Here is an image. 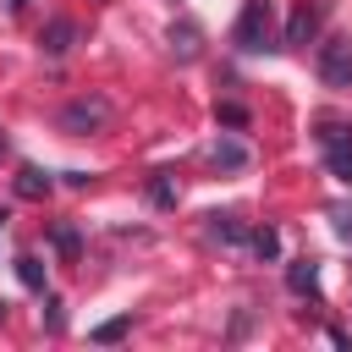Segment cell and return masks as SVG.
<instances>
[{
	"label": "cell",
	"mask_w": 352,
	"mask_h": 352,
	"mask_svg": "<svg viewBox=\"0 0 352 352\" xmlns=\"http://www.w3.org/2000/svg\"><path fill=\"white\" fill-rule=\"evenodd\" d=\"M231 38H236V50H264V44H275V6H270V0H242V16H236V28H231Z\"/></svg>",
	"instance_id": "cell-1"
},
{
	"label": "cell",
	"mask_w": 352,
	"mask_h": 352,
	"mask_svg": "<svg viewBox=\"0 0 352 352\" xmlns=\"http://www.w3.org/2000/svg\"><path fill=\"white\" fill-rule=\"evenodd\" d=\"M319 143H324V165L336 182H352V121H319Z\"/></svg>",
	"instance_id": "cell-2"
},
{
	"label": "cell",
	"mask_w": 352,
	"mask_h": 352,
	"mask_svg": "<svg viewBox=\"0 0 352 352\" xmlns=\"http://www.w3.org/2000/svg\"><path fill=\"white\" fill-rule=\"evenodd\" d=\"M319 77H324V88H352V38L346 33H330L319 44Z\"/></svg>",
	"instance_id": "cell-3"
},
{
	"label": "cell",
	"mask_w": 352,
	"mask_h": 352,
	"mask_svg": "<svg viewBox=\"0 0 352 352\" xmlns=\"http://www.w3.org/2000/svg\"><path fill=\"white\" fill-rule=\"evenodd\" d=\"M104 121H110V99H99V94H82V99H72V104L60 110V126L77 132V138H82V132H99Z\"/></svg>",
	"instance_id": "cell-4"
},
{
	"label": "cell",
	"mask_w": 352,
	"mask_h": 352,
	"mask_svg": "<svg viewBox=\"0 0 352 352\" xmlns=\"http://www.w3.org/2000/svg\"><path fill=\"white\" fill-rule=\"evenodd\" d=\"M319 16H324V6H319V0H297V11H292V22H286L280 44H286V50H302V44L319 33Z\"/></svg>",
	"instance_id": "cell-5"
},
{
	"label": "cell",
	"mask_w": 352,
	"mask_h": 352,
	"mask_svg": "<svg viewBox=\"0 0 352 352\" xmlns=\"http://www.w3.org/2000/svg\"><path fill=\"white\" fill-rule=\"evenodd\" d=\"M286 286H292L297 297H319V264H314V258H292V264H286Z\"/></svg>",
	"instance_id": "cell-6"
},
{
	"label": "cell",
	"mask_w": 352,
	"mask_h": 352,
	"mask_svg": "<svg viewBox=\"0 0 352 352\" xmlns=\"http://www.w3.org/2000/svg\"><path fill=\"white\" fill-rule=\"evenodd\" d=\"M72 38H77V28H72L66 16H55V22L44 28V50H50V55H66V50H72Z\"/></svg>",
	"instance_id": "cell-7"
},
{
	"label": "cell",
	"mask_w": 352,
	"mask_h": 352,
	"mask_svg": "<svg viewBox=\"0 0 352 352\" xmlns=\"http://www.w3.org/2000/svg\"><path fill=\"white\" fill-rule=\"evenodd\" d=\"M16 192H22V198H44V192H50V176H44L38 165H22V170H16Z\"/></svg>",
	"instance_id": "cell-8"
},
{
	"label": "cell",
	"mask_w": 352,
	"mask_h": 352,
	"mask_svg": "<svg viewBox=\"0 0 352 352\" xmlns=\"http://www.w3.org/2000/svg\"><path fill=\"white\" fill-rule=\"evenodd\" d=\"M209 231H214L220 242H248V231H242L236 214H209Z\"/></svg>",
	"instance_id": "cell-9"
},
{
	"label": "cell",
	"mask_w": 352,
	"mask_h": 352,
	"mask_svg": "<svg viewBox=\"0 0 352 352\" xmlns=\"http://www.w3.org/2000/svg\"><path fill=\"white\" fill-rule=\"evenodd\" d=\"M50 242H55V253H60V258H77V253H82L77 226H55V231H50Z\"/></svg>",
	"instance_id": "cell-10"
},
{
	"label": "cell",
	"mask_w": 352,
	"mask_h": 352,
	"mask_svg": "<svg viewBox=\"0 0 352 352\" xmlns=\"http://www.w3.org/2000/svg\"><path fill=\"white\" fill-rule=\"evenodd\" d=\"M16 280H22L28 292H44V264H38L33 253H22V258H16Z\"/></svg>",
	"instance_id": "cell-11"
},
{
	"label": "cell",
	"mask_w": 352,
	"mask_h": 352,
	"mask_svg": "<svg viewBox=\"0 0 352 352\" xmlns=\"http://www.w3.org/2000/svg\"><path fill=\"white\" fill-rule=\"evenodd\" d=\"M170 44H176V55H182V60H192V55H198V28H192V22L170 28Z\"/></svg>",
	"instance_id": "cell-12"
},
{
	"label": "cell",
	"mask_w": 352,
	"mask_h": 352,
	"mask_svg": "<svg viewBox=\"0 0 352 352\" xmlns=\"http://www.w3.org/2000/svg\"><path fill=\"white\" fill-rule=\"evenodd\" d=\"M248 242H253V253H258V258H275V253H280V236H275V226H258V231H248Z\"/></svg>",
	"instance_id": "cell-13"
},
{
	"label": "cell",
	"mask_w": 352,
	"mask_h": 352,
	"mask_svg": "<svg viewBox=\"0 0 352 352\" xmlns=\"http://www.w3.org/2000/svg\"><path fill=\"white\" fill-rule=\"evenodd\" d=\"M126 330H132V319H104V324L94 330V341H104V346H110V341H121Z\"/></svg>",
	"instance_id": "cell-14"
},
{
	"label": "cell",
	"mask_w": 352,
	"mask_h": 352,
	"mask_svg": "<svg viewBox=\"0 0 352 352\" xmlns=\"http://www.w3.org/2000/svg\"><path fill=\"white\" fill-rule=\"evenodd\" d=\"M214 160H220L226 170H236V165L248 160V148H242V143H220V148H214Z\"/></svg>",
	"instance_id": "cell-15"
},
{
	"label": "cell",
	"mask_w": 352,
	"mask_h": 352,
	"mask_svg": "<svg viewBox=\"0 0 352 352\" xmlns=\"http://www.w3.org/2000/svg\"><path fill=\"white\" fill-rule=\"evenodd\" d=\"M148 198H154L160 209H170V204H176V187H170L165 176H154V182H148Z\"/></svg>",
	"instance_id": "cell-16"
},
{
	"label": "cell",
	"mask_w": 352,
	"mask_h": 352,
	"mask_svg": "<svg viewBox=\"0 0 352 352\" xmlns=\"http://www.w3.org/2000/svg\"><path fill=\"white\" fill-rule=\"evenodd\" d=\"M330 220H336V236L352 242V209H330Z\"/></svg>",
	"instance_id": "cell-17"
},
{
	"label": "cell",
	"mask_w": 352,
	"mask_h": 352,
	"mask_svg": "<svg viewBox=\"0 0 352 352\" xmlns=\"http://www.w3.org/2000/svg\"><path fill=\"white\" fill-rule=\"evenodd\" d=\"M220 121H226V126H248V110H242V104H220Z\"/></svg>",
	"instance_id": "cell-18"
},
{
	"label": "cell",
	"mask_w": 352,
	"mask_h": 352,
	"mask_svg": "<svg viewBox=\"0 0 352 352\" xmlns=\"http://www.w3.org/2000/svg\"><path fill=\"white\" fill-rule=\"evenodd\" d=\"M6 6H11V11H22V6H28V0H6Z\"/></svg>",
	"instance_id": "cell-19"
},
{
	"label": "cell",
	"mask_w": 352,
	"mask_h": 352,
	"mask_svg": "<svg viewBox=\"0 0 352 352\" xmlns=\"http://www.w3.org/2000/svg\"><path fill=\"white\" fill-rule=\"evenodd\" d=\"M0 160H6V138H0Z\"/></svg>",
	"instance_id": "cell-20"
},
{
	"label": "cell",
	"mask_w": 352,
	"mask_h": 352,
	"mask_svg": "<svg viewBox=\"0 0 352 352\" xmlns=\"http://www.w3.org/2000/svg\"><path fill=\"white\" fill-rule=\"evenodd\" d=\"M0 319H6V302H0Z\"/></svg>",
	"instance_id": "cell-21"
},
{
	"label": "cell",
	"mask_w": 352,
	"mask_h": 352,
	"mask_svg": "<svg viewBox=\"0 0 352 352\" xmlns=\"http://www.w3.org/2000/svg\"><path fill=\"white\" fill-rule=\"evenodd\" d=\"M0 226H6V209H0Z\"/></svg>",
	"instance_id": "cell-22"
}]
</instances>
